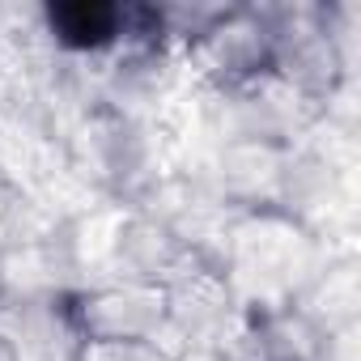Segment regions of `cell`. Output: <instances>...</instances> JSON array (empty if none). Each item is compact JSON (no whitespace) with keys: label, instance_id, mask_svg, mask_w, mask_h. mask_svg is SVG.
<instances>
[{"label":"cell","instance_id":"cell-6","mask_svg":"<svg viewBox=\"0 0 361 361\" xmlns=\"http://www.w3.org/2000/svg\"><path fill=\"white\" fill-rule=\"evenodd\" d=\"M77 361H174L153 340H85Z\"/></svg>","mask_w":361,"mask_h":361},{"label":"cell","instance_id":"cell-7","mask_svg":"<svg viewBox=\"0 0 361 361\" xmlns=\"http://www.w3.org/2000/svg\"><path fill=\"white\" fill-rule=\"evenodd\" d=\"M174 361H226V357L213 353V348H188V353H178Z\"/></svg>","mask_w":361,"mask_h":361},{"label":"cell","instance_id":"cell-3","mask_svg":"<svg viewBox=\"0 0 361 361\" xmlns=\"http://www.w3.org/2000/svg\"><path fill=\"white\" fill-rule=\"evenodd\" d=\"M81 344L68 298L0 302V353L9 361H77Z\"/></svg>","mask_w":361,"mask_h":361},{"label":"cell","instance_id":"cell-4","mask_svg":"<svg viewBox=\"0 0 361 361\" xmlns=\"http://www.w3.org/2000/svg\"><path fill=\"white\" fill-rule=\"evenodd\" d=\"M319 331H340L361 323V259L353 255H331L319 276L298 293L293 302Z\"/></svg>","mask_w":361,"mask_h":361},{"label":"cell","instance_id":"cell-1","mask_svg":"<svg viewBox=\"0 0 361 361\" xmlns=\"http://www.w3.org/2000/svg\"><path fill=\"white\" fill-rule=\"evenodd\" d=\"M336 251L314 238L302 221H293L281 209L238 213L226 238L221 276L234 293V306L264 314L293 306L298 293L319 276V268Z\"/></svg>","mask_w":361,"mask_h":361},{"label":"cell","instance_id":"cell-5","mask_svg":"<svg viewBox=\"0 0 361 361\" xmlns=\"http://www.w3.org/2000/svg\"><path fill=\"white\" fill-rule=\"evenodd\" d=\"M43 26L60 56L94 60V56L115 51L123 9H115V5H51V9H43Z\"/></svg>","mask_w":361,"mask_h":361},{"label":"cell","instance_id":"cell-2","mask_svg":"<svg viewBox=\"0 0 361 361\" xmlns=\"http://www.w3.org/2000/svg\"><path fill=\"white\" fill-rule=\"evenodd\" d=\"M81 340H157L166 327V289L145 281H106L68 293Z\"/></svg>","mask_w":361,"mask_h":361}]
</instances>
